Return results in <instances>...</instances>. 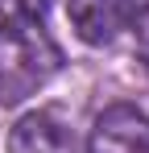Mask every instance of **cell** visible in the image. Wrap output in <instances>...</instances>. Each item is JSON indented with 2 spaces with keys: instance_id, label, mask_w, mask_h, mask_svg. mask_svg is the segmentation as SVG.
<instances>
[{
  "instance_id": "cell-1",
  "label": "cell",
  "mask_w": 149,
  "mask_h": 153,
  "mask_svg": "<svg viewBox=\"0 0 149 153\" xmlns=\"http://www.w3.org/2000/svg\"><path fill=\"white\" fill-rule=\"evenodd\" d=\"M62 71V50L42 21L0 25V103H21Z\"/></svg>"
},
{
  "instance_id": "cell-2",
  "label": "cell",
  "mask_w": 149,
  "mask_h": 153,
  "mask_svg": "<svg viewBox=\"0 0 149 153\" xmlns=\"http://www.w3.org/2000/svg\"><path fill=\"white\" fill-rule=\"evenodd\" d=\"M87 153H149V116L133 103L104 108L91 124Z\"/></svg>"
},
{
  "instance_id": "cell-3",
  "label": "cell",
  "mask_w": 149,
  "mask_h": 153,
  "mask_svg": "<svg viewBox=\"0 0 149 153\" xmlns=\"http://www.w3.org/2000/svg\"><path fill=\"white\" fill-rule=\"evenodd\" d=\"M66 17L87 46H108L120 29L133 25L137 0H66Z\"/></svg>"
},
{
  "instance_id": "cell-4",
  "label": "cell",
  "mask_w": 149,
  "mask_h": 153,
  "mask_svg": "<svg viewBox=\"0 0 149 153\" xmlns=\"http://www.w3.org/2000/svg\"><path fill=\"white\" fill-rule=\"evenodd\" d=\"M8 153H66V128L54 112H29L8 132Z\"/></svg>"
},
{
  "instance_id": "cell-5",
  "label": "cell",
  "mask_w": 149,
  "mask_h": 153,
  "mask_svg": "<svg viewBox=\"0 0 149 153\" xmlns=\"http://www.w3.org/2000/svg\"><path fill=\"white\" fill-rule=\"evenodd\" d=\"M54 0H0V17L4 21H42Z\"/></svg>"
},
{
  "instance_id": "cell-6",
  "label": "cell",
  "mask_w": 149,
  "mask_h": 153,
  "mask_svg": "<svg viewBox=\"0 0 149 153\" xmlns=\"http://www.w3.org/2000/svg\"><path fill=\"white\" fill-rule=\"evenodd\" d=\"M137 58H141V66H145V75H149V4L145 8H137Z\"/></svg>"
}]
</instances>
